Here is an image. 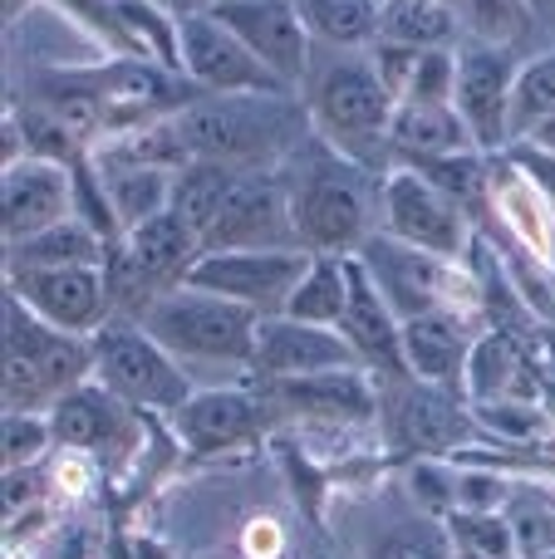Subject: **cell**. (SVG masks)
Segmentation results:
<instances>
[{
    "instance_id": "15",
    "label": "cell",
    "mask_w": 555,
    "mask_h": 559,
    "mask_svg": "<svg viewBox=\"0 0 555 559\" xmlns=\"http://www.w3.org/2000/svg\"><path fill=\"white\" fill-rule=\"evenodd\" d=\"M354 261L369 271V280L379 285V295L389 299V309L399 319H418V314H428V309L448 305V285H452L448 265L452 261H442V255L418 251V246L399 241V236H389V231H374L369 241L354 251Z\"/></svg>"
},
{
    "instance_id": "34",
    "label": "cell",
    "mask_w": 555,
    "mask_h": 559,
    "mask_svg": "<svg viewBox=\"0 0 555 559\" xmlns=\"http://www.w3.org/2000/svg\"><path fill=\"white\" fill-rule=\"evenodd\" d=\"M452 84H458V45L423 49L399 104H452Z\"/></svg>"
},
{
    "instance_id": "43",
    "label": "cell",
    "mask_w": 555,
    "mask_h": 559,
    "mask_svg": "<svg viewBox=\"0 0 555 559\" xmlns=\"http://www.w3.org/2000/svg\"><path fill=\"white\" fill-rule=\"evenodd\" d=\"M187 5H192V10H197V0H182V10H187Z\"/></svg>"
},
{
    "instance_id": "8",
    "label": "cell",
    "mask_w": 555,
    "mask_h": 559,
    "mask_svg": "<svg viewBox=\"0 0 555 559\" xmlns=\"http://www.w3.org/2000/svg\"><path fill=\"white\" fill-rule=\"evenodd\" d=\"M310 261L315 255L300 251V246H291V251H202L182 285L236 299V305L256 309L265 319V314H285Z\"/></svg>"
},
{
    "instance_id": "36",
    "label": "cell",
    "mask_w": 555,
    "mask_h": 559,
    "mask_svg": "<svg viewBox=\"0 0 555 559\" xmlns=\"http://www.w3.org/2000/svg\"><path fill=\"white\" fill-rule=\"evenodd\" d=\"M468 378H472V393L497 403L507 393V383L517 378V358H507V344L501 338H482L468 358Z\"/></svg>"
},
{
    "instance_id": "16",
    "label": "cell",
    "mask_w": 555,
    "mask_h": 559,
    "mask_svg": "<svg viewBox=\"0 0 555 559\" xmlns=\"http://www.w3.org/2000/svg\"><path fill=\"white\" fill-rule=\"evenodd\" d=\"M251 368L275 383V378H310V373H334V368H364L350 338L330 324H305L291 314H265L256 329V354Z\"/></svg>"
},
{
    "instance_id": "9",
    "label": "cell",
    "mask_w": 555,
    "mask_h": 559,
    "mask_svg": "<svg viewBox=\"0 0 555 559\" xmlns=\"http://www.w3.org/2000/svg\"><path fill=\"white\" fill-rule=\"evenodd\" d=\"M177 49H182V74L202 94H291V84H281L212 10L177 15Z\"/></svg>"
},
{
    "instance_id": "14",
    "label": "cell",
    "mask_w": 555,
    "mask_h": 559,
    "mask_svg": "<svg viewBox=\"0 0 555 559\" xmlns=\"http://www.w3.org/2000/svg\"><path fill=\"white\" fill-rule=\"evenodd\" d=\"M212 15L222 20L281 84H291V88L305 84L315 39L291 0H226V5H212Z\"/></svg>"
},
{
    "instance_id": "4",
    "label": "cell",
    "mask_w": 555,
    "mask_h": 559,
    "mask_svg": "<svg viewBox=\"0 0 555 559\" xmlns=\"http://www.w3.org/2000/svg\"><path fill=\"white\" fill-rule=\"evenodd\" d=\"M138 324L187 368H251L256 354V329H261V314L236 299L206 295V289L177 285L167 295H157L153 305L138 314Z\"/></svg>"
},
{
    "instance_id": "23",
    "label": "cell",
    "mask_w": 555,
    "mask_h": 559,
    "mask_svg": "<svg viewBox=\"0 0 555 559\" xmlns=\"http://www.w3.org/2000/svg\"><path fill=\"white\" fill-rule=\"evenodd\" d=\"M173 182H177V173L153 167V163H133V157L108 153L104 163H98V187H104V202L123 236H133L138 226H147L153 216L173 212Z\"/></svg>"
},
{
    "instance_id": "40",
    "label": "cell",
    "mask_w": 555,
    "mask_h": 559,
    "mask_svg": "<svg viewBox=\"0 0 555 559\" xmlns=\"http://www.w3.org/2000/svg\"><path fill=\"white\" fill-rule=\"evenodd\" d=\"M157 5H167V10H177V15H182V0H157Z\"/></svg>"
},
{
    "instance_id": "10",
    "label": "cell",
    "mask_w": 555,
    "mask_h": 559,
    "mask_svg": "<svg viewBox=\"0 0 555 559\" xmlns=\"http://www.w3.org/2000/svg\"><path fill=\"white\" fill-rule=\"evenodd\" d=\"M379 216H383V231L418 246V251H428V255L458 261V255L468 251V212H462L452 197H442L428 177L409 173V167H393V173L383 177Z\"/></svg>"
},
{
    "instance_id": "13",
    "label": "cell",
    "mask_w": 555,
    "mask_h": 559,
    "mask_svg": "<svg viewBox=\"0 0 555 559\" xmlns=\"http://www.w3.org/2000/svg\"><path fill=\"white\" fill-rule=\"evenodd\" d=\"M79 187L64 163L55 157H20L0 177V236L5 246L29 241L59 222H74Z\"/></svg>"
},
{
    "instance_id": "19",
    "label": "cell",
    "mask_w": 555,
    "mask_h": 559,
    "mask_svg": "<svg viewBox=\"0 0 555 559\" xmlns=\"http://www.w3.org/2000/svg\"><path fill=\"white\" fill-rule=\"evenodd\" d=\"M340 334L350 338V348L359 354L364 373H374L379 383L409 378V358H403V319L389 309V299L379 295V285L369 280L359 261L350 255V305H344Z\"/></svg>"
},
{
    "instance_id": "20",
    "label": "cell",
    "mask_w": 555,
    "mask_h": 559,
    "mask_svg": "<svg viewBox=\"0 0 555 559\" xmlns=\"http://www.w3.org/2000/svg\"><path fill=\"white\" fill-rule=\"evenodd\" d=\"M271 397L281 413L310 417V423H364L374 413V383L364 368H334L310 378H275Z\"/></svg>"
},
{
    "instance_id": "26",
    "label": "cell",
    "mask_w": 555,
    "mask_h": 559,
    "mask_svg": "<svg viewBox=\"0 0 555 559\" xmlns=\"http://www.w3.org/2000/svg\"><path fill=\"white\" fill-rule=\"evenodd\" d=\"M462 35V10L452 0H383L379 39L409 49H452Z\"/></svg>"
},
{
    "instance_id": "24",
    "label": "cell",
    "mask_w": 555,
    "mask_h": 559,
    "mask_svg": "<svg viewBox=\"0 0 555 559\" xmlns=\"http://www.w3.org/2000/svg\"><path fill=\"white\" fill-rule=\"evenodd\" d=\"M462 153H482V147L452 104L393 108V163L399 157H462Z\"/></svg>"
},
{
    "instance_id": "22",
    "label": "cell",
    "mask_w": 555,
    "mask_h": 559,
    "mask_svg": "<svg viewBox=\"0 0 555 559\" xmlns=\"http://www.w3.org/2000/svg\"><path fill=\"white\" fill-rule=\"evenodd\" d=\"M393 427L409 447L418 452H448L472 432L468 413L458 407V397H448V388L418 383V378H393Z\"/></svg>"
},
{
    "instance_id": "1",
    "label": "cell",
    "mask_w": 555,
    "mask_h": 559,
    "mask_svg": "<svg viewBox=\"0 0 555 559\" xmlns=\"http://www.w3.org/2000/svg\"><path fill=\"white\" fill-rule=\"evenodd\" d=\"M305 118L315 138L344 153L350 163L379 173L393 163V94L383 88L369 49L315 45L310 74H305Z\"/></svg>"
},
{
    "instance_id": "12",
    "label": "cell",
    "mask_w": 555,
    "mask_h": 559,
    "mask_svg": "<svg viewBox=\"0 0 555 559\" xmlns=\"http://www.w3.org/2000/svg\"><path fill=\"white\" fill-rule=\"evenodd\" d=\"M5 295H15L25 309H35L45 324L69 329V334L94 338L108 324L114 289H108L104 265H64V271H10Z\"/></svg>"
},
{
    "instance_id": "33",
    "label": "cell",
    "mask_w": 555,
    "mask_h": 559,
    "mask_svg": "<svg viewBox=\"0 0 555 559\" xmlns=\"http://www.w3.org/2000/svg\"><path fill=\"white\" fill-rule=\"evenodd\" d=\"M452 531V545L468 555H482V559H517V531H511L507 515H492V511H452L442 515Z\"/></svg>"
},
{
    "instance_id": "21",
    "label": "cell",
    "mask_w": 555,
    "mask_h": 559,
    "mask_svg": "<svg viewBox=\"0 0 555 559\" xmlns=\"http://www.w3.org/2000/svg\"><path fill=\"white\" fill-rule=\"evenodd\" d=\"M472 329L462 324V314H452L448 305L428 309L418 319H403V358H409V378L438 388H458L472 358Z\"/></svg>"
},
{
    "instance_id": "6",
    "label": "cell",
    "mask_w": 555,
    "mask_h": 559,
    "mask_svg": "<svg viewBox=\"0 0 555 559\" xmlns=\"http://www.w3.org/2000/svg\"><path fill=\"white\" fill-rule=\"evenodd\" d=\"M94 383L118 393L133 407L177 413L197 393L187 368L147 334L143 324H104L94 334Z\"/></svg>"
},
{
    "instance_id": "28",
    "label": "cell",
    "mask_w": 555,
    "mask_h": 559,
    "mask_svg": "<svg viewBox=\"0 0 555 559\" xmlns=\"http://www.w3.org/2000/svg\"><path fill=\"white\" fill-rule=\"evenodd\" d=\"M364 559H458V545H452L448 521H433L423 506H409L369 535Z\"/></svg>"
},
{
    "instance_id": "5",
    "label": "cell",
    "mask_w": 555,
    "mask_h": 559,
    "mask_svg": "<svg viewBox=\"0 0 555 559\" xmlns=\"http://www.w3.org/2000/svg\"><path fill=\"white\" fill-rule=\"evenodd\" d=\"M94 373V338L55 329L5 295V413H55Z\"/></svg>"
},
{
    "instance_id": "7",
    "label": "cell",
    "mask_w": 555,
    "mask_h": 559,
    "mask_svg": "<svg viewBox=\"0 0 555 559\" xmlns=\"http://www.w3.org/2000/svg\"><path fill=\"white\" fill-rule=\"evenodd\" d=\"M291 246H300V236L281 167H241L222 212L202 231V251H291Z\"/></svg>"
},
{
    "instance_id": "31",
    "label": "cell",
    "mask_w": 555,
    "mask_h": 559,
    "mask_svg": "<svg viewBox=\"0 0 555 559\" xmlns=\"http://www.w3.org/2000/svg\"><path fill=\"white\" fill-rule=\"evenodd\" d=\"M551 114H555V49L527 59L517 69V88H511V143H521Z\"/></svg>"
},
{
    "instance_id": "27",
    "label": "cell",
    "mask_w": 555,
    "mask_h": 559,
    "mask_svg": "<svg viewBox=\"0 0 555 559\" xmlns=\"http://www.w3.org/2000/svg\"><path fill=\"white\" fill-rule=\"evenodd\" d=\"M300 10L315 45L334 49H369L379 39L383 0H291Z\"/></svg>"
},
{
    "instance_id": "42",
    "label": "cell",
    "mask_w": 555,
    "mask_h": 559,
    "mask_svg": "<svg viewBox=\"0 0 555 559\" xmlns=\"http://www.w3.org/2000/svg\"><path fill=\"white\" fill-rule=\"evenodd\" d=\"M458 559H482V555H468V550H458Z\"/></svg>"
},
{
    "instance_id": "41",
    "label": "cell",
    "mask_w": 555,
    "mask_h": 559,
    "mask_svg": "<svg viewBox=\"0 0 555 559\" xmlns=\"http://www.w3.org/2000/svg\"><path fill=\"white\" fill-rule=\"evenodd\" d=\"M212 5H226V0H197V10H212Z\"/></svg>"
},
{
    "instance_id": "25",
    "label": "cell",
    "mask_w": 555,
    "mask_h": 559,
    "mask_svg": "<svg viewBox=\"0 0 555 559\" xmlns=\"http://www.w3.org/2000/svg\"><path fill=\"white\" fill-rule=\"evenodd\" d=\"M108 241L88 222H59L29 241L5 246V275L10 271H64V265H104Z\"/></svg>"
},
{
    "instance_id": "17",
    "label": "cell",
    "mask_w": 555,
    "mask_h": 559,
    "mask_svg": "<svg viewBox=\"0 0 555 559\" xmlns=\"http://www.w3.org/2000/svg\"><path fill=\"white\" fill-rule=\"evenodd\" d=\"M55 442L69 452H88L98 462H123L138 442V417L133 403H123L118 393H108L104 383H79L74 393H64L49 413Z\"/></svg>"
},
{
    "instance_id": "35",
    "label": "cell",
    "mask_w": 555,
    "mask_h": 559,
    "mask_svg": "<svg viewBox=\"0 0 555 559\" xmlns=\"http://www.w3.org/2000/svg\"><path fill=\"white\" fill-rule=\"evenodd\" d=\"M55 442L49 413H5V472L35 466Z\"/></svg>"
},
{
    "instance_id": "29",
    "label": "cell",
    "mask_w": 555,
    "mask_h": 559,
    "mask_svg": "<svg viewBox=\"0 0 555 559\" xmlns=\"http://www.w3.org/2000/svg\"><path fill=\"white\" fill-rule=\"evenodd\" d=\"M344 305H350V255H315L305 280L295 285L285 314L305 319V324H330L340 329Z\"/></svg>"
},
{
    "instance_id": "11",
    "label": "cell",
    "mask_w": 555,
    "mask_h": 559,
    "mask_svg": "<svg viewBox=\"0 0 555 559\" xmlns=\"http://www.w3.org/2000/svg\"><path fill=\"white\" fill-rule=\"evenodd\" d=\"M517 59L501 45L462 39L458 45V84H452V108L472 128L482 153L511 147V88H517Z\"/></svg>"
},
{
    "instance_id": "2",
    "label": "cell",
    "mask_w": 555,
    "mask_h": 559,
    "mask_svg": "<svg viewBox=\"0 0 555 559\" xmlns=\"http://www.w3.org/2000/svg\"><path fill=\"white\" fill-rule=\"evenodd\" d=\"M285 192H291L295 236L310 255H350L374 236V206L379 187L369 167L334 153L324 138H305L281 163Z\"/></svg>"
},
{
    "instance_id": "30",
    "label": "cell",
    "mask_w": 555,
    "mask_h": 559,
    "mask_svg": "<svg viewBox=\"0 0 555 559\" xmlns=\"http://www.w3.org/2000/svg\"><path fill=\"white\" fill-rule=\"evenodd\" d=\"M236 173H241V167H226V163H192V167H182V173H177V182H173V212L182 216L197 236H202L206 226H212V216L222 212V202H226V192H232Z\"/></svg>"
},
{
    "instance_id": "37",
    "label": "cell",
    "mask_w": 555,
    "mask_h": 559,
    "mask_svg": "<svg viewBox=\"0 0 555 559\" xmlns=\"http://www.w3.org/2000/svg\"><path fill=\"white\" fill-rule=\"evenodd\" d=\"M517 147V163L531 173V182L546 192V202L555 206V153H541V147H531V143H511Z\"/></svg>"
},
{
    "instance_id": "38",
    "label": "cell",
    "mask_w": 555,
    "mask_h": 559,
    "mask_svg": "<svg viewBox=\"0 0 555 559\" xmlns=\"http://www.w3.org/2000/svg\"><path fill=\"white\" fill-rule=\"evenodd\" d=\"M39 496V481L29 466H15V472H5V515H20L29 501Z\"/></svg>"
},
{
    "instance_id": "32",
    "label": "cell",
    "mask_w": 555,
    "mask_h": 559,
    "mask_svg": "<svg viewBox=\"0 0 555 559\" xmlns=\"http://www.w3.org/2000/svg\"><path fill=\"white\" fill-rule=\"evenodd\" d=\"M462 29L482 45H517L531 29V0H458Z\"/></svg>"
},
{
    "instance_id": "18",
    "label": "cell",
    "mask_w": 555,
    "mask_h": 559,
    "mask_svg": "<svg viewBox=\"0 0 555 559\" xmlns=\"http://www.w3.org/2000/svg\"><path fill=\"white\" fill-rule=\"evenodd\" d=\"M173 427H177V437H182L187 452H197V456L232 452V447L261 437L265 397L246 393V388H226V383L197 388V393L173 413Z\"/></svg>"
},
{
    "instance_id": "39",
    "label": "cell",
    "mask_w": 555,
    "mask_h": 559,
    "mask_svg": "<svg viewBox=\"0 0 555 559\" xmlns=\"http://www.w3.org/2000/svg\"><path fill=\"white\" fill-rule=\"evenodd\" d=\"M521 143L541 147V153H555V114H551V118H546V123H541V128H531V133L521 138Z\"/></svg>"
},
{
    "instance_id": "3",
    "label": "cell",
    "mask_w": 555,
    "mask_h": 559,
    "mask_svg": "<svg viewBox=\"0 0 555 559\" xmlns=\"http://www.w3.org/2000/svg\"><path fill=\"white\" fill-rule=\"evenodd\" d=\"M173 118L197 163L226 167H281L305 143L300 123H310L285 104V94H206Z\"/></svg>"
}]
</instances>
